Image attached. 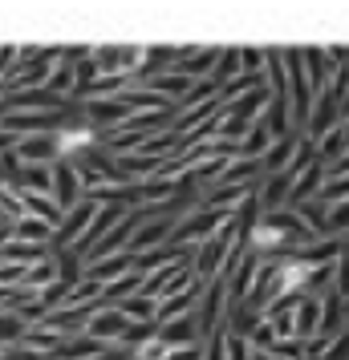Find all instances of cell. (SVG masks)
Segmentation results:
<instances>
[{"instance_id": "13", "label": "cell", "mask_w": 349, "mask_h": 360, "mask_svg": "<svg viewBox=\"0 0 349 360\" xmlns=\"http://www.w3.org/2000/svg\"><path fill=\"white\" fill-rule=\"evenodd\" d=\"M235 77H244V61H240V49H224L219 53V65L216 73H212V82L224 89L228 82H235Z\"/></svg>"}, {"instance_id": "2", "label": "cell", "mask_w": 349, "mask_h": 360, "mask_svg": "<svg viewBox=\"0 0 349 360\" xmlns=\"http://www.w3.org/2000/svg\"><path fill=\"white\" fill-rule=\"evenodd\" d=\"M126 332H130V320L122 316L118 308H110V304H102L94 316H90V324H85L82 336H90V340L106 344V348H114V344L126 340Z\"/></svg>"}, {"instance_id": "3", "label": "cell", "mask_w": 349, "mask_h": 360, "mask_svg": "<svg viewBox=\"0 0 349 360\" xmlns=\"http://www.w3.org/2000/svg\"><path fill=\"white\" fill-rule=\"evenodd\" d=\"M53 191L49 198L61 207V214L73 211V207H82L85 202V186H82V174H78V166H69V162H53Z\"/></svg>"}, {"instance_id": "10", "label": "cell", "mask_w": 349, "mask_h": 360, "mask_svg": "<svg viewBox=\"0 0 349 360\" xmlns=\"http://www.w3.org/2000/svg\"><path fill=\"white\" fill-rule=\"evenodd\" d=\"M17 191H25V195H49L53 191V170L49 166H25Z\"/></svg>"}, {"instance_id": "8", "label": "cell", "mask_w": 349, "mask_h": 360, "mask_svg": "<svg viewBox=\"0 0 349 360\" xmlns=\"http://www.w3.org/2000/svg\"><path fill=\"white\" fill-rule=\"evenodd\" d=\"M20 211L29 214V219L49 223V227H57V223H61V207H57L49 195H25V191H20ZM25 214H20V219H25Z\"/></svg>"}, {"instance_id": "12", "label": "cell", "mask_w": 349, "mask_h": 360, "mask_svg": "<svg viewBox=\"0 0 349 360\" xmlns=\"http://www.w3.org/2000/svg\"><path fill=\"white\" fill-rule=\"evenodd\" d=\"M25 332H29V324L20 320L17 311H0V348H17V344H25Z\"/></svg>"}, {"instance_id": "15", "label": "cell", "mask_w": 349, "mask_h": 360, "mask_svg": "<svg viewBox=\"0 0 349 360\" xmlns=\"http://www.w3.org/2000/svg\"><path fill=\"white\" fill-rule=\"evenodd\" d=\"M333 292H337V295L349 304V251H345L337 263H333Z\"/></svg>"}, {"instance_id": "1", "label": "cell", "mask_w": 349, "mask_h": 360, "mask_svg": "<svg viewBox=\"0 0 349 360\" xmlns=\"http://www.w3.org/2000/svg\"><path fill=\"white\" fill-rule=\"evenodd\" d=\"M94 214H98V207L85 198L82 207H73V211H66L61 214V223L53 227V243H49V251L53 255H61V251H73V247L82 243V235L90 231V223H94Z\"/></svg>"}, {"instance_id": "9", "label": "cell", "mask_w": 349, "mask_h": 360, "mask_svg": "<svg viewBox=\"0 0 349 360\" xmlns=\"http://www.w3.org/2000/svg\"><path fill=\"white\" fill-rule=\"evenodd\" d=\"M13 239H20V243H37V247H49L53 243V227L49 223H41V219H17L13 223Z\"/></svg>"}, {"instance_id": "7", "label": "cell", "mask_w": 349, "mask_h": 360, "mask_svg": "<svg viewBox=\"0 0 349 360\" xmlns=\"http://www.w3.org/2000/svg\"><path fill=\"white\" fill-rule=\"evenodd\" d=\"M321 332V295H300L297 300V340L309 344Z\"/></svg>"}, {"instance_id": "5", "label": "cell", "mask_w": 349, "mask_h": 360, "mask_svg": "<svg viewBox=\"0 0 349 360\" xmlns=\"http://www.w3.org/2000/svg\"><path fill=\"white\" fill-rule=\"evenodd\" d=\"M300 146H305V138H300V134H293V138H281V142L268 150L264 158H260V166H264V179H268V174H284L288 166L297 162Z\"/></svg>"}, {"instance_id": "6", "label": "cell", "mask_w": 349, "mask_h": 360, "mask_svg": "<svg viewBox=\"0 0 349 360\" xmlns=\"http://www.w3.org/2000/svg\"><path fill=\"white\" fill-rule=\"evenodd\" d=\"M300 57H305V77H309V85H313V94L329 89V82H333L329 49H300Z\"/></svg>"}, {"instance_id": "4", "label": "cell", "mask_w": 349, "mask_h": 360, "mask_svg": "<svg viewBox=\"0 0 349 360\" xmlns=\"http://www.w3.org/2000/svg\"><path fill=\"white\" fill-rule=\"evenodd\" d=\"M17 158L25 166H53L57 150H53V134H29L17 142Z\"/></svg>"}, {"instance_id": "16", "label": "cell", "mask_w": 349, "mask_h": 360, "mask_svg": "<svg viewBox=\"0 0 349 360\" xmlns=\"http://www.w3.org/2000/svg\"><path fill=\"white\" fill-rule=\"evenodd\" d=\"M4 352V360H45V356H37L33 348H25V344H17V348H0Z\"/></svg>"}, {"instance_id": "11", "label": "cell", "mask_w": 349, "mask_h": 360, "mask_svg": "<svg viewBox=\"0 0 349 360\" xmlns=\"http://www.w3.org/2000/svg\"><path fill=\"white\" fill-rule=\"evenodd\" d=\"M73 85H78V77H73V65L69 61H57L49 73V82H45V89H49L53 98H66L73 101Z\"/></svg>"}, {"instance_id": "14", "label": "cell", "mask_w": 349, "mask_h": 360, "mask_svg": "<svg viewBox=\"0 0 349 360\" xmlns=\"http://www.w3.org/2000/svg\"><path fill=\"white\" fill-rule=\"evenodd\" d=\"M228 360H256V348H252L248 336H240L228 328Z\"/></svg>"}]
</instances>
